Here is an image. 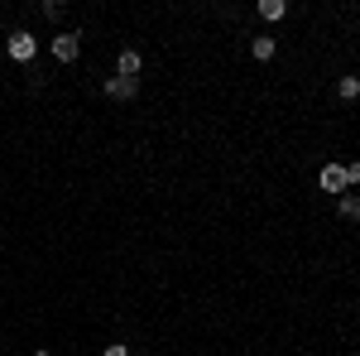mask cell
I'll use <instances>...</instances> for the list:
<instances>
[{
    "label": "cell",
    "instance_id": "1",
    "mask_svg": "<svg viewBox=\"0 0 360 356\" xmlns=\"http://www.w3.org/2000/svg\"><path fill=\"white\" fill-rule=\"evenodd\" d=\"M5 54L15 58V63H29V58L39 54V39H34L29 29H15V34H10V44H5Z\"/></svg>",
    "mask_w": 360,
    "mask_h": 356
},
{
    "label": "cell",
    "instance_id": "2",
    "mask_svg": "<svg viewBox=\"0 0 360 356\" xmlns=\"http://www.w3.org/2000/svg\"><path fill=\"white\" fill-rule=\"evenodd\" d=\"M77 54H82V34H58L53 39V58L58 63H77Z\"/></svg>",
    "mask_w": 360,
    "mask_h": 356
},
{
    "label": "cell",
    "instance_id": "3",
    "mask_svg": "<svg viewBox=\"0 0 360 356\" xmlns=\"http://www.w3.org/2000/svg\"><path fill=\"white\" fill-rule=\"evenodd\" d=\"M135 92H139V82H130V78H106V97L111 102H130Z\"/></svg>",
    "mask_w": 360,
    "mask_h": 356
},
{
    "label": "cell",
    "instance_id": "4",
    "mask_svg": "<svg viewBox=\"0 0 360 356\" xmlns=\"http://www.w3.org/2000/svg\"><path fill=\"white\" fill-rule=\"evenodd\" d=\"M139 68H144V58L135 54V49H125V54L115 58V78H130V82H135V73Z\"/></svg>",
    "mask_w": 360,
    "mask_h": 356
},
{
    "label": "cell",
    "instance_id": "5",
    "mask_svg": "<svg viewBox=\"0 0 360 356\" xmlns=\"http://www.w3.org/2000/svg\"><path fill=\"white\" fill-rule=\"evenodd\" d=\"M317 183L327 192H346V178H341V164H327L322 173H317Z\"/></svg>",
    "mask_w": 360,
    "mask_h": 356
},
{
    "label": "cell",
    "instance_id": "6",
    "mask_svg": "<svg viewBox=\"0 0 360 356\" xmlns=\"http://www.w3.org/2000/svg\"><path fill=\"white\" fill-rule=\"evenodd\" d=\"M336 212H341V221H360V197H356V192H341Z\"/></svg>",
    "mask_w": 360,
    "mask_h": 356
},
{
    "label": "cell",
    "instance_id": "7",
    "mask_svg": "<svg viewBox=\"0 0 360 356\" xmlns=\"http://www.w3.org/2000/svg\"><path fill=\"white\" fill-rule=\"evenodd\" d=\"M255 10H259V15H264V20H269V25H274V20H283V15H288V5H283V0H259V5H255Z\"/></svg>",
    "mask_w": 360,
    "mask_h": 356
},
{
    "label": "cell",
    "instance_id": "8",
    "mask_svg": "<svg viewBox=\"0 0 360 356\" xmlns=\"http://www.w3.org/2000/svg\"><path fill=\"white\" fill-rule=\"evenodd\" d=\"M274 49H278V44H274V39H269V34H264V39H255V44H250V54L259 58V63H269V58H274Z\"/></svg>",
    "mask_w": 360,
    "mask_h": 356
},
{
    "label": "cell",
    "instance_id": "9",
    "mask_svg": "<svg viewBox=\"0 0 360 356\" xmlns=\"http://www.w3.org/2000/svg\"><path fill=\"white\" fill-rule=\"evenodd\" d=\"M336 97H341V102H356L360 97V78H341V82H336Z\"/></svg>",
    "mask_w": 360,
    "mask_h": 356
},
{
    "label": "cell",
    "instance_id": "10",
    "mask_svg": "<svg viewBox=\"0 0 360 356\" xmlns=\"http://www.w3.org/2000/svg\"><path fill=\"white\" fill-rule=\"evenodd\" d=\"M341 178H346V188H356V183H360V159H351V164H341Z\"/></svg>",
    "mask_w": 360,
    "mask_h": 356
},
{
    "label": "cell",
    "instance_id": "11",
    "mask_svg": "<svg viewBox=\"0 0 360 356\" xmlns=\"http://www.w3.org/2000/svg\"><path fill=\"white\" fill-rule=\"evenodd\" d=\"M101 356H130V347H120V342H111V347H106Z\"/></svg>",
    "mask_w": 360,
    "mask_h": 356
},
{
    "label": "cell",
    "instance_id": "12",
    "mask_svg": "<svg viewBox=\"0 0 360 356\" xmlns=\"http://www.w3.org/2000/svg\"><path fill=\"white\" fill-rule=\"evenodd\" d=\"M34 356H53V352H49V347H39V352H34Z\"/></svg>",
    "mask_w": 360,
    "mask_h": 356
}]
</instances>
